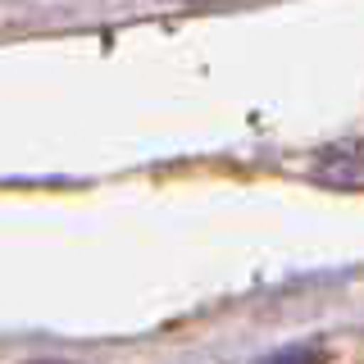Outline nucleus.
Listing matches in <instances>:
<instances>
[{
  "label": "nucleus",
  "mask_w": 364,
  "mask_h": 364,
  "mask_svg": "<svg viewBox=\"0 0 364 364\" xmlns=\"http://www.w3.org/2000/svg\"><path fill=\"white\" fill-rule=\"evenodd\" d=\"M314 178L337 182V187H364V136L360 141H341L333 151L314 159Z\"/></svg>",
  "instance_id": "f257e3e1"
},
{
  "label": "nucleus",
  "mask_w": 364,
  "mask_h": 364,
  "mask_svg": "<svg viewBox=\"0 0 364 364\" xmlns=\"http://www.w3.org/2000/svg\"><path fill=\"white\" fill-rule=\"evenodd\" d=\"M264 364H318V350H287V355H273Z\"/></svg>",
  "instance_id": "f03ea898"
}]
</instances>
